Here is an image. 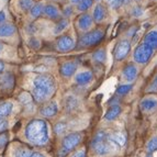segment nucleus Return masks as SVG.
<instances>
[{
    "label": "nucleus",
    "mask_w": 157,
    "mask_h": 157,
    "mask_svg": "<svg viewBox=\"0 0 157 157\" xmlns=\"http://www.w3.org/2000/svg\"><path fill=\"white\" fill-rule=\"evenodd\" d=\"M94 19L89 13H84L77 19V28L82 32H88L94 25Z\"/></svg>",
    "instance_id": "9b49d317"
},
{
    "label": "nucleus",
    "mask_w": 157,
    "mask_h": 157,
    "mask_svg": "<svg viewBox=\"0 0 157 157\" xmlns=\"http://www.w3.org/2000/svg\"><path fill=\"white\" fill-rule=\"evenodd\" d=\"M94 6V0H81L77 5V10L80 12H87Z\"/></svg>",
    "instance_id": "a878e982"
},
{
    "label": "nucleus",
    "mask_w": 157,
    "mask_h": 157,
    "mask_svg": "<svg viewBox=\"0 0 157 157\" xmlns=\"http://www.w3.org/2000/svg\"><path fill=\"white\" fill-rule=\"evenodd\" d=\"M2 48H3V45L1 44V43H0V52H1V51H2Z\"/></svg>",
    "instance_id": "a18cd8bd"
},
{
    "label": "nucleus",
    "mask_w": 157,
    "mask_h": 157,
    "mask_svg": "<svg viewBox=\"0 0 157 157\" xmlns=\"http://www.w3.org/2000/svg\"><path fill=\"white\" fill-rule=\"evenodd\" d=\"M13 109V105L11 102H2L0 103V120H5L7 117L11 114Z\"/></svg>",
    "instance_id": "4be33fe9"
},
{
    "label": "nucleus",
    "mask_w": 157,
    "mask_h": 157,
    "mask_svg": "<svg viewBox=\"0 0 157 157\" xmlns=\"http://www.w3.org/2000/svg\"><path fill=\"white\" fill-rule=\"evenodd\" d=\"M155 51L152 47L148 46L145 43H141L136 46L133 53V59L135 63L140 64V65H145L151 60V58L154 55Z\"/></svg>",
    "instance_id": "39448f33"
},
{
    "label": "nucleus",
    "mask_w": 157,
    "mask_h": 157,
    "mask_svg": "<svg viewBox=\"0 0 157 157\" xmlns=\"http://www.w3.org/2000/svg\"><path fill=\"white\" fill-rule=\"evenodd\" d=\"M16 26L11 23H3L0 24V37H9L12 36L16 33Z\"/></svg>",
    "instance_id": "412c9836"
},
{
    "label": "nucleus",
    "mask_w": 157,
    "mask_h": 157,
    "mask_svg": "<svg viewBox=\"0 0 157 157\" xmlns=\"http://www.w3.org/2000/svg\"><path fill=\"white\" fill-rule=\"evenodd\" d=\"M66 130H67V125H66V123H64V122H59V123L56 124L55 128H54V131H55V133L57 134V135H62L63 133H65Z\"/></svg>",
    "instance_id": "473e14b6"
},
{
    "label": "nucleus",
    "mask_w": 157,
    "mask_h": 157,
    "mask_svg": "<svg viewBox=\"0 0 157 157\" xmlns=\"http://www.w3.org/2000/svg\"><path fill=\"white\" fill-rule=\"evenodd\" d=\"M58 112V105L55 101L54 102H50V103H47L45 105L44 107L41 109V114L45 118H52L56 113Z\"/></svg>",
    "instance_id": "f3484780"
},
{
    "label": "nucleus",
    "mask_w": 157,
    "mask_h": 157,
    "mask_svg": "<svg viewBox=\"0 0 157 157\" xmlns=\"http://www.w3.org/2000/svg\"><path fill=\"white\" fill-rule=\"evenodd\" d=\"M29 45L32 47V48L36 50V48L40 47V41L36 39V37H31V39L29 40Z\"/></svg>",
    "instance_id": "e433bc0d"
},
{
    "label": "nucleus",
    "mask_w": 157,
    "mask_h": 157,
    "mask_svg": "<svg viewBox=\"0 0 157 157\" xmlns=\"http://www.w3.org/2000/svg\"><path fill=\"white\" fill-rule=\"evenodd\" d=\"M108 6L113 10H117L126 2V0H108Z\"/></svg>",
    "instance_id": "c756f323"
},
{
    "label": "nucleus",
    "mask_w": 157,
    "mask_h": 157,
    "mask_svg": "<svg viewBox=\"0 0 157 157\" xmlns=\"http://www.w3.org/2000/svg\"><path fill=\"white\" fill-rule=\"evenodd\" d=\"M143 43L151 46L153 50H157V30H151L145 34Z\"/></svg>",
    "instance_id": "a211bd4d"
},
{
    "label": "nucleus",
    "mask_w": 157,
    "mask_h": 157,
    "mask_svg": "<svg viewBox=\"0 0 157 157\" xmlns=\"http://www.w3.org/2000/svg\"><path fill=\"white\" fill-rule=\"evenodd\" d=\"M3 69H5V64H3V62H1V60H0V74L2 73Z\"/></svg>",
    "instance_id": "37998d69"
},
{
    "label": "nucleus",
    "mask_w": 157,
    "mask_h": 157,
    "mask_svg": "<svg viewBox=\"0 0 157 157\" xmlns=\"http://www.w3.org/2000/svg\"><path fill=\"white\" fill-rule=\"evenodd\" d=\"M121 112H122V109L119 105H110V108L108 109L105 114V119L107 121H113L121 114Z\"/></svg>",
    "instance_id": "aec40b11"
},
{
    "label": "nucleus",
    "mask_w": 157,
    "mask_h": 157,
    "mask_svg": "<svg viewBox=\"0 0 157 157\" xmlns=\"http://www.w3.org/2000/svg\"><path fill=\"white\" fill-rule=\"evenodd\" d=\"M26 139L32 144L43 146L48 142V128L47 123L41 119L32 120L25 128Z\"/></svg>",
    "instance_id": "f03ea898"
},
{
    "label": "nucleus",
    "mask_w": 157,
    "mask_h": 157,
    "mask_svg": "<svg viewBox=\"0 0 157 157\" xmlns=\"http://www.w3.org/2000/svg\"><path fill=\"white\" fill-rule=\"evenodd\" d=\"M31 157H45V156L43 154H41V153H33L31 155Z\"/></svg>",
    "instance_id": "79ce46f5"
},
{
    "label": "nucleus",
    "mask_w": 157,
    "mask_h": 157,
    "mask_svg": "<svg viewBox=\"0 0 157 157\" xmlns=\"http://www.w3.org/2000/svg\"><path fill=\"white\" fill-rule=\"evenodd\" d=\"M137 75H139V68L133 63H128V65L124 66L123 71H122V77L128 84L133 82L137 77Z\"/></svg>",
    "instance_id": "9d476101"
},
{
    "label": "nucleus",
    "mask_w": 157,
    "mask_h": 157,
    "mask_svg": "<svg viewBox=\"0 0 157 157\" xmlns=\"http://www.w3.org/2000/svg\"><path fill=\"white\" fill-rule=\"evenodd\" d=\"M80 1L81 0H69V2H71V5H78Z\"/></svg>",
    "instance_id": "c03bdc74"
},
{
    "label": "nucleus",
    "mask_w": 157,
    "mask_h": 157,
    "mask_svg": "<svg viewBox=\"0 0 157 157\" xmlns=\"http://www.w3.org/2000/svg\"><path fill=\"white\" fill-rule=\"evenodd\" d=\"M73 7L71 6H66L65 8L63 9V16L65 17V19L69 18V17L73 14Z\"/></svg>",
    "instance_id": "c9c22d12"
},
{
    "label": "nucleus",
    "mask_w": 157,
    "mask_h": 157,
    "mask_svg": "<svg viewBox=\"0 0 157 157\" xmlns=\"http://www.w3.org/2000/svg\"><path fill=\"white\" fill-rule=\"evenodd\" d=\"M33 0H19V7L23 11H29L33 7Z\"/></svg>",
    "instance_id": "c85d7f7f"
},
{
    "label": "nucleus",
    "mask_w": 157,
    "mask_h": 157,
    "mask_svg": "<svg viewBox=\"0 0 157 157\" xmlns=\"http://www.w3.org/2000/svg\"><path fill=\"white\" fill-rule=\"evenodd\" d=\"M91 146L97 154L107 155L110 153L113 145L110 142V140H109V135L105 131L99 130L98 132H96L94 139H92Z\"/></svg>",
    "instance_id": "7ed1b4c3"
},
{
    "label": "nucleus",
    "mask_w": 157,
    "mask_h": 157,
    "mask_svg": "<svg viewBox=\"0 0 157 157\" xmlns=\"http://www.w3.org/2000/svg\"><path fill=\"white\" fill-rule=\"evenodd\" d=\"M105 31L102 29H96L92 31H88L85 33L79 40L80 47H91L99 44L102 40L105 39Z\"/></svg>",
    "instance_id": "20e7f679"
},
{
    "label": "nucleus",
    "mask_w": 157,
    "mask_h": 157,
    "mask_svg": "<svg viewBox=\"0 0 157 157\" xmlns=\"http://www.w3.org/2000/svg\"><path fill=\"white\" fill-rule=\"evenodd\" d=\"M75 45H76V42H75L74 37L71 35H68V34L60 35L57 39V41H56V48H57V51L63 53L74 50Z\"/></svg>",
    "instance_id": "6e6552de"
},
{
    "label": "nucleus",
    "mask_w": 157,
    "mask_h": 157,
    "mask_svg": "<svg viewBox=\"0 0 157 157\" xmlns=\"http://www.w3.org/2000/svg\"><path fill=\"white\" fill-rule=\"evenodd\" d=\"M43 14L51 20H57L60 18V11L58 7L54 3H47L44 5V9H43Z\"/></svg>",
    "instance_id": "ddd939ff"
},
{
    "label": "nucleus",
    "mask_w": 157,
    "mask_h": 157,
    "mask_svg": "<svg viewBox=\"0 0 157 157\" xmlns=\"http://www.w3.org/2000/svg\"><path fill=\"white\" fill-rule=\"evenodd\" d=\"M14 86V77L13 74L7 73L0 77V88L2 90H10Z\"/></svg>",
    "instance_id": "2eb2a0df"
},
{
    "label": "nucleus",
    "mask_w": 157,
    "mask_h": 157,
    "mask_svg": "<svg viewBox=\"0 0 157 157\" xmlns=\"http://www.w3.org/2000/svg\"><path fill=\"white\" fill-rule=\"evenodd\" d=\"M68 26H69V20L68 19H59V21L55 24V28H54V34L58 35V34L63 33Z\"/></svg>",
    "instance_id": "5701e85b"
},
{
    "label": "nucleus",
    "mask_w": 157,
    "mask_h": 157,
    "mask_svg": "<svg viewBox=\"0 0 157 157\" xmlns=\"http://www.w3.org/2000/svg\"><path fill=\"white\" fill-rule=\"evenodd\" d=\"M6 21V13L5 11H0V24H2Z\"/></svg>",
    "instance_id": "a19ab883"
},
{
    "label": "nucleus",
    "mask_w": 157,
    "mask_h": 157,
    "mask_svg": "<svg viewBox=\"0 0 157 157\" xmlns=\"http://www.w3.org/2000/svg\"><path fill=\"white\" fill-rule=\"evenodd\" d=\"M146 151L148 154H152L155 151H157V136H154L147 142L146 144Z\"/></svg>",
    "instance_id": "cd10ccee"
},
{
    "label": "nucleus",
    "mask_w": 157,
    "mask_h": 157,
    "mask_svg": "<svg viewBox=\"0 0 157 157\" xmlns=\"http://www.w3.org/2000/svg\"><path fill=\"white\" fill-rule=\"evenodd\" d=\"M132 89H133L132 84H122L117 88L115 92H117L118 96H125V94H128Z\"/></svg>",
    "instance_id": "bb28decb"
},
{
    "label": "nucleus",
    "mask_w": 157,
    "mask_h": 157,
    "mask_svg": "<svg viewBox=\"0 0 157 157\" xmlns=\"http://www.w3.org/2000/svg\"><path fill=\"white\" fill-rule=\"evenodd\" d=\"M131 52V42L128 40H121L117 43L113 51V56L114 59L121 62V60L125 59L128 55Z\"/></svg>",
    "instance_id": "423d86ee"
},
{
    "label": "nucleus",
    "mask_w": 157,
    "mask_h": 157,
    "mask_svg": "<svg viewBox=\"0 0 157 157\" xmlns=\"http://www.w3.org/2000/svg\"><path fill=\"white\" fill-rule=\"evenodd\" d=\"M32 154H33V153L28 148H18L16 151L14 156L16 157H31Z\"/></svg>",
    "instance_id": "2f4dec72"
},
{
    "label": "nucleus",
    "mask_w": 157,
    "mask_h": 157,
    "mask_svg": "<svg viewBox=\"0 0 157 157\" xmlns=\"http://www.w3.org/2000/svg\"><path fill=\"white\" fill-rule=\"evenodd\" d=\"M43 9H44V3L43 2H36L34 3L33 7L30 10L31 17L33 19H37L43 14Z\"/></svg>",
    "instance_id": "b1692460"
},
{
    "label": "nucleus",
    "mask_w": 157,
    "mask_h": 157,
    "mask_svg": "<svg viewBox=\"0 0 157 157\" xmlns=\"http://www.w3.org/2000/svg\"><path fill=\"white\" fill-rule=\"evenodd\" d=\"M131 13H132V16L136 17V18H140V17L143 16V13H144V9L142 8V7H140V6H135V7L132 8Z\"/></svg>",
    "instance_id": "72a5a7b5"
},
{
    "label": "nucleus",
    "mask_w": 157,
    "mask_h": 157,
    "mask_svg": "<svg viewBox=\"0 0 157 157\" xmlns=\"http://www.w3.org/2000/svg\"><path fill=\"white\" fill-rule=\"evenodd\" d=\"M19 101L21 102L23 105H28L32 103V98L28 92H22L20 94V97H19Z\"/></svg>",
    "instance_id": "7c9ffc66"
},
{
    "label": "nucleus",
    "mask_w": 157,
    "mask_h": 157,
    "mask_svg": "<svg viewBox=\"0 0 157 157\" xmlns=\"http://www.w3.org/2000/svg\"><path fill=\"white\" fill-rule=\"evenodd\" d=\"M146 92H157V74L155 75L154 78H153L152 82L149 84V86L147 87Z\"/></svg>",
    "instance_id": "f704fd0d"
},
{
    "label": "nucleus",
    "mask_w": 157,
    "mask_h": 157,
    "mask_svg": "<svg viewBox=\"0 0 157 157\" xmlns=\"http://www.w3.org/2000/svg\"><path fill=\"white\" fill-rule=\"evenodd\" d=\"M109 140L112 143V145H117V146H123L126 143V136L122 132H115V133L109 135Z\"/></svg>",
    "instance_id": "6ab92c4d"
},
{
    "label": "nucleus",
    "mask_w": 157,
    "mask_h": 157,
    "mask_svg": "<svg viewBox=\"0 0 157 157\" xmlns=\"http://www.w3.org/2000/svg\"><path fill=\"white\" fill-rule=\"evenodd\" d=\"M7 128H8V122L6 120H0V133L7 130Z\"/></svg>",
    "instance_id": "58836bf2"
},
{
    "label": "nucleus",
    "mask_w": 157,
    "mask_h": 157,
    "mask_svg": "<svg viewBox=\"0 0 157 157\" xmlns=\"http://www.w3.org/2000/svg\"><path fill=\"white\" fill-rule=\"evenodd\" d=\"M141 110L145 113H152L157 110V97L156 96H146L140 102Z\"/></svg>",
    "instance_id": "1a4fd4ad"
},
{
    "label": "nucleus",
    "mask_w": 157,
    "mask_h": 157,
    "mask_svg": "<svg viewBox=\"0 0 157 157\" xmlns=\"http://www.w3.org/2000/svg\"><path fill=\"white\" fill-rule=\"evenodd\" d=\"M77 71V64L75 62H65V63L62 64L59 68V73L60 75L65 78H69L76 73Z\"/></svg>",
    "instance_id": "4468645a"
},
{
    "label": "nucleus",
    "mask_w": 157,
    "mask_h": 157,
    "mask_svg": "<svg viewBox=\"0 0 157 157\" xmlns=\"http://www.w3.org/2000/svg\"><path fill=\"white\" fill-rule=\"evenodd\" d=\"M91 58L94 60V62H97V63H105V58H107V54H105V51L103 48H99V50L94 51L92 53Z\"/></svg>",
    "instance_id": "393cba45"
},
{
    "label": "nucleus",
    "mask_w": 157,
    "mask_h": 157,
    "mask_svg": "<svg viewBox=\"0 0 157 157\" xmlns=\"http://www.w3.org/2000/svg\"><path fill=\"white\" fill-rule=\"evenodd\" d=\"M82 140V135L78 132H73V133H69L65 136L62 142V148L65 151V152L69 153L71 149H74L77 145L79 144Z\"/></svg>",
    "instance_id": "0eeeda50"
},
{
    "label": "nucleus",
    "mask_w": 157,
    "mask_h": 157,
    "mask_svg": "<svg viewBox=\"0 0 157 157\" xmlns=\"http://www.w3.org/2000/svg\"><path fill=\"white\" fill-rule=\"evenodd\" d=\"M7 142H8V136L6 133H0V148H2L6 144H7Z\"/></svg>",
    "instance_id": "4c0bfd02"
},
{
    "label": "nucleus",
    "mask_w": 157,
    "mask_h": 157,
    "mask_svg": "<svg viewBox=\"0 0 157 157\" xmlns=\"http://www.w3.org/2000/svg\"><path fill=\"white\" fill-rule=\"evenodd\" d=\"M71 157H86V152H85L84 149H80V151L75 153Z\"/></svg>",
    "instance_id": "ea45409f"
},
{
    "label": "nucleus",
    "mask_w": 157,
    "mask_h": 157,
    "mask_svg": "<svg viewBox=\"0 0 157 157\" xmlns=\"http://www.w3.org/2000/svg\"><path fill=\"white\" fill-rule=\"evenodd\" d=\"M94 78V74L90 71H82L80 73H78L75 77V81L76 84L80 85V86H84V85L89 84L90 81Z\"/></svg>",
    "instance_id": "dca6fc26"
},
{
    "label": "nucleus",
    "mask_w": 157,
    "mask_h": 157,
    "mask_svg": "<svg viewBox=\"0 0 157 157\" xmlns=\"http://www.w3.org/2000/svg\"><path fill=\"white\" fill-rule=\"evenodd\" d=\"M94 22L96 23H101L105 20L107 18V9L102 3H97L96 7L94 8V12L91 14Z\"/></svg>",
    "instance_id": "f8f14e48"
},
{
    "label": "nucleus",
    "mask_w": 157,
    "mask_h": 157,
    "mask_svg": "<svg viewBox=\"0 0 157 157\" xmlns=\"http://www.w3.org/2000/svg\"><path fill=\"white\" fill-rule=\"evenodd\" d=\"M56 90V82L50 75H37L33 79V98L37 102H45Z\"/></svg>",
    "instance_id": "f257e3e1"
}]
</instances>
